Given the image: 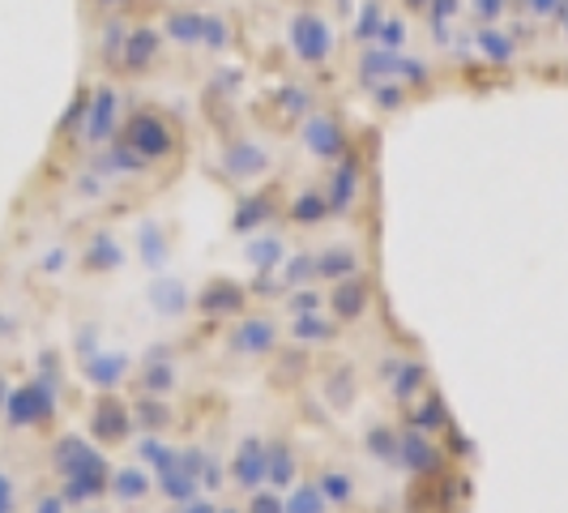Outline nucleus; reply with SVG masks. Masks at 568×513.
<instances>
[{
    "mask_svg": "<svg viewBox=\"0 0 568 513\" xmlns=\"http://www.w3.org/2000/svg\"><path fill=\"white\" fill-rule=\"evenodd\" d=\"M108 496H112L115 505L142 510V505H150V501H154V471H142V466H112Z\"/></svg>",
    "mask_w": 568,
    "mask_h": 513,
    "instance_id": "19",
    "label": "nucleus"
},
{
    "mask_svg": "<svg viewBox=\"0 0 568 513\" xmlns=\"http://www.w3.org/2000/svg\"><path fill=\"white\" fill-rule=\"evenodd\" d=\"M313 261L321 283H342V279H351V274L364 270V253L355 244H329V249L313 253Z\"/></svg>",
    "mask_w": 568,
    "mask_h": 513,
    "instance_id": "23",
    "label": "nucleus"
},
{
    "mask_svg": "<svg viewBox=\"0 0 568 513\" xmlns=\"http://www.w3.org/2000/svg\"><path fill=\"white\" fill-rule=\"evenodd\" d=\"M283 214H286V223H291V228H304V231H313V228H321V223H329V219H334L321 184L300 189V193L283 205Z\"/></svg>",
    "mask_w": 568,
    "mask_h": 513,
    "instance_id": "21",
    "label": "nucleus"
},
{
    "mask_svg": "<svg viewBox=\"0 0 568 513\" xmlns=\"http://www.w3.org/2000/svg\"><path fill=\"white\" fill-rule=\"evenodd\" d=\"M4 406H9V424L13 428H48L57 420V399L43 381H30L22 390H13L4 399Z\"/></svg>",
    "mask_w": 568,
    "mask_h": 513,
    "instance_id": "12",
    "label": "nucleus"
},
{
    "mask_svg": "<svg viewBox=\"0 0 568 513\" xmlns=\"http://www.w3.org/2000/svg\"><path fill=\"white\" fill-rule=\"evenodd\" d=\"M175 360H171V351L163 346H154L150 355H145V364H138V376H133V390L138 394H154V399H171L175 394Z\"/></svg>",
    "mask_w": 568,
    "mask_h": 513,
    "instance_id": "20",
    "label": "nucleus"
},
{
    "mask_svg": "<svg viewBox=\"0 0 568 513\" xmlns=\"http://www.w3.org/2000/svg\"><path fill=\"white\" fill-rule=\"evenodd\" d=\"M138 240H142L145 265H150V270H163V265H168V256H171V244H168V235L159 231V223H142Z\"/></svg>",
    "mask_w": 568,
    "mask_h": 513,
    "instance_id": "35",
    "label": "nucleus"
},
{
    "mask_svg": "<svg viewBox=\"0 0 568 513\" xmlns=\"http://www.w3.org/2000/svg\"><path fill=\"white\" fill-rule=\"evenodd\" d=\"M283 219V198L278 189H256V193H244L235 201V214H231V231L235 235H253V231L278 228Z\"/></svg>",
    "mask_w": 568,
    "mask_h": 513,
    "instance_id": "13",
    "label": "nucleus"
},
{
    "mask_svg": "<svg viewBox=\"0 0 568 513\" xmlns=\"http://www.w3.org/2000/svg\"><path fill=\"white\" fill-rule=\"evenodd\" d=\"M150 304H154L163 316H180V313H189V309H193V295H184V286L180 283H154Z\"/></svg>",
    "mask_w": 568,
    "mask_h": 513,
    "instance_id": "34",
    "label": "nucleus"
},
{
    "mask_svg": "<svg viewBox=\"0 0 568 513\" xmlns=\"http://www.w3.org/2000/svg\"><path fill=\"white\" fill-rule=\"evenodd\" d=\"M398 466L419 475V480H432V475H445L454 466V454L440 445V436H427L419 428L398 424Z\"/></svg>",
    "mask_w": 568,
    "mask_h": 513,
    "instance_id": "3",
    "label": "nucleus"
},
{
    "mask_svg": "<svg viewBox=\"0 0 568 513\" xmlns=\"http://www.w3.org/2000/svg\"><path fill=\"white\" fill-rule=\"evenodd\" d=\"M479 48H484L487 60H496V64H509V60H513L509 34H500V30H491V27H487L484 34H479Z\"/></svg>",
    "mask_w": 568,
    "mask_h": 513,
    "instance_id": "37",
    "label": "nucleus"
},
{
    "mask_svg": "<svg viewBox=\"0 0 568 513\" xmlns=\"http://www.w3.org/2000/svg\"><path fill=\"white\" fill-rule=\"evenodd\" d=\"M278 291H300V286H313L316 283V261L313 253H286L283 265H278Z\"/></svg>",
    "mask_w": 568,
    "mask_h": 513,
    "instance_id": "32",
    "label": "nucleus"
},
{
    "mask_svg": "<svg viewBox=\"0 0 568 513\" xmlns=\"http://www.w3.org/2000/svg\"><path fill=\"white\" fill-rule=\"evenodd\" d=\"M85 381L103 394V390H120L129 376H133V360L124 355V351H108V355H90L82 364Z\"/></svg>",
    "mask_w": 568,
    "mask_h": 513,
    "instance_id": "24",
    "label": "nucleus"
},
{
    "mask_svg": "<svg viewBox=\"0 0 568 513\" xmlns=\"http://www.w3.org/2000/svg\"><path fill=\"white\" fill-rule=\"evenodd\" d=\"M85 428H90V441H99V445H124V441H133V402L120 399L115 390H103L99 399L90 402V415H85Z\"/></svg>",
    "mask_w": 568,
    "mask_h": 513,
    "instance_id": "4",
    "label": "nucleus"
},
{
    "mask_svg": "<svg viewBox=\"0 0 568 513\" xmlns=\"http://www.w3.org/2000/svg\"><path fill=\"white\" fill-rule=\"evenodd\" d=\"M402 424L419 428L427 436H449L454 432V411H449V402L440 399V390L427 385L419 399H410L402 406Z\"/></svg>",
    "mask_w": 568,
    "mask_h": 513,
    "instance_id": "14",
    "label": "nucleus"
},
{
    "mask_svg": "<svg viewBox=\"0 0 568 513\" xmlns=\"http://www.w3.org/2000/svg\"><path fill=\"white\" fill-rule=\"evenodd\" d=\"M64 505H69V501H64L60 492H43V496L34 501V513H64Z\"/></svg>",
    "mask_w": 568,
    "mask_h": 513,
    "instance_id": "41",
    "label": "nucleus"
},
{
    "mask_svg": "<svg viewBox=\"0 0 568 513\" xmlns=\"http://www.w3.org/2000/svg\"><path fill=\"white\" fill-rule=\"evenodd\" d=\"M565 34H568V22H565Z\"/></svg>",
    "mask_w": 568,
    "mask_h": 513,
    "instance_id": "45",
    "label": "nucleus"
},
{
    "mask_svg": "<svg viewBox=\"0 0 568 513\" xmlns=\"http://www.w3.org/2000/svg\"><path fill=\"white\" fill-rule=\"evenodd\" d=\"M295 475H300V454H295V445H291L286 436L265 441V484L283 492V487L295 484Z\"/></svg>",
    "mask_w": 568,
    "mask_h": 513,
    "instance_id": "25",
    "label": "nucleus"
},
{
    "mask_svg": "<svg viewBox=\"0 0 568 513\" xmlns=\"http://www.w3.org/2000/svg\"><path fill=\"white\" fill-rule=\"evenodd\" d=\"M286 43L300 64H325L334 57V27L321 13H291L286 22Z\"/></svg>",
    "mask_w": 568,
    "mask_h": 513,
    "instance_id": "5",
    "label": "nucleus"
},
{
    "mask_svg": "<svg viewBox=\"0 0 568 513\" xmlns=\"http://www.w3.org/2000/svg\"><path fill=\"white\" fill-rule=\"evenodd\" d=\"M300 142L304 150L313 154L316 163H338L342 154L351 150V138H346V129H342V120L334 112H308L300 120Z\"/></svg>",
    "mask_w": 568,
    "mask_h": 513,
    "instance_id": "7",
    "label": "nucleus"
},
{
    "mask_svg": "<svg viewBox=\"0 0 568 513\" xmlns=\"http://www.w3.org/2000/svg\"><path fill=\"white\" fill-rule=\"evenodd\" d=\"M227 351L240 360H270L278 351V321L274 316H235L227 330Z\"/></svg>",
    "mask_w": 568,
    "mask_h": 513,
    "instance_id": "8",
    "label": "nucleus"
},
{
    "mask_svg": "<svg viewBox=\"0 0 568 513\" xmlns=\"http://www.w3.org/2000/svg\"><path fill=\"white\" fill-rule=\"evenodd\" d=\"M270 168H274L270 150H265V145H256L253 138L227 142V150H223V171H227L231 184H253L256 175H265Z\"/></svg>",
    "mask_w": 568,
    "mask_h": 513,
    "instance_id": "17",
    "label": "nucleus"
},
{
    "mask_svg": "<svg viewBox=\"0 0 568 513\" xmlns=\"http://www.w3.org/2000/svg\"><path fill=\"white\" fill-rule=\"evenodd\" d=\"M227 480L240 492H256V487L265 484V436H256L248 432L240 445H235V454L227 462Z\"/></svg>",
    "mask_w": 568,
    "mask_h": 513,
    "instance_id": "15",
    "label": "nucleus"
},
{
    "mask_svg": "<svg viewBox=\"0 0 568 513\" xmlns=\"http://www.w3.org/2000/svg\"><path fill=\"white\" fill-rule=\"evenodd\" d=\"M193 313L205 321H235V316L248 313V286L235 283V279H210L193 295Z\"/></svg>",
    "mask_w": 568,
    "mask_h": 513,
    "instance_id": "10",
    "label": "nucleus"
},
{
    "mask_svg": "<svg viewBox=\"0 0 568 513\" xmlns=\"http://www.w3.org/2000/svg\"><path fill=\"white\" fill-rule=\"evenodd\" d=\"M244 513H283V492L270 484H261L256 492H248V505Z\"/></svg>",
    "mask_w": 568,
    "mask_h": 513,
    "instance_id": "38",
    "label": "nucleus"
},
{
    "mask_svg": "<svg viewBox=\"0 0 568 513\" xmlns=\"http://www.w3.org/2000/svg\"><path fill=\"white\" fill-rule=\"evenodd\" d=\"M283 256H286V240L274 228H265L256 240L244 244V261H248L253 270H261V279H265V274H274V270L283 265Z\"/></svg>",
    "mask_w": 568,
    "mask_h": 513,
    "instance_id": "27",
    "label": "nucleus"
},
{
    "mask_svg": "<svg viewBox=\"0 0 568 513\" xmlns=\"http://www.w3.org/2000/svg\"><path fill=\"white\" fill-rule=\"evenodd\" d=\"M171 513H219V501H214V496H205V492H197L193 501H180V505H171Z\"/></svg>",
    "mask_w": 568,
    "mask_h": 513,
    "instance_id": "40",
    "label": "nucleus"
},
{
    "mask_svg": "<svg viewBox=\"0 0 568 513\" xmlns=\"http://www.w3.org/2000/svg\"><path fill=\"white\" fill-rule=\"evenodd\" d=\"M526 9H535V18H551L560 9V0H521Z\"/></svg>",
    "mask_w": 568,
    "mask_h": 513,
    "instance_id": "42",
    "label": "nucleus"
},
{
    "mask_svg": "<svg viewBox=\"0 0 568 513\" xmlns=\"http://www.w3.org/2000/svg\"><path fill=\"white\" fill-rule=\"evenodd\" d=\"M120 124H124V108H120V90L112 82L94 86L90 90V103H85V120L78 129V145L82 150H103L120 138Z\"/></svg>",
    "mask_w": 568,
    "mask_h": 513,
    "instance_id": "2",
    "label": "nucleus"
},
{
    "mask_svg": "<svg viewBox=\"0 0 568 513\" xmlns=\"http://www.w3.org/2000/svg\"><path fill=\"white\" fill-rule=\"evenodd\" d=\"M219 513H244V505H219Z\"/></svg>",
    "mask_w": 568,
    "mask_h": 513,
    "instance_id": "44",
    "label": "nucleus"
},
{
    "mask_svg": "<svg viewBox=\"0 0 568 513\" xmlns=\"http://www.w3.org/2000/svg\"><path fill=\"white\" fill-rule=\"evenodd\" d=\"M159 48H163V34L154 27H129V39H124V52H120L115 69L124 78H145L159 64Z\"/></svg>",
    "mask_w": 568,
    "mask_h": 513,
    "instance_id": "16",
    "label": "nucleus"
},
{
    "mask_svg": "<svg viewBox=\"0 0 568 513\" xmlns=\"http://www.w3.org/2000/svg\"><path fill=\"white\" fill-rule=\"evenodd\" d=\"M321 189H325V201H329V214L351 219L359 210V201H364V168H359V159L346 150L338 163H329Z\"/></svg>",
    "mask_w": 568,
    "mask_h": 513,
    "instance_id": "6",
    "label": "nucleus"
},
{
    "mask_svg": "<svg viewBox=\"0 0 568 513\" xmlns=\"http://www.w3.org/2000/svg\"><path fill=\"white\" fill-rule=\"evenodd\" d=\"M283 513H329V501L321 496L316 480H295L283 496Z\"/></svg>",
    "mask_w": 568,
    "mask_h": 513,
    "instance_id": "33",
    "label": "nucleus"
},
{
    "mask_svg": "<svg viewBox=\"0 0 568 513\" xmlns=\"http://www.w3.org/2000/svg\"><path fill=\"white\" fill-rule=\"evenodd\" d=\"M364 454H368L376 466H394V471H398V424L376 420V424L364 432Z\"/></svg>",
    "mask_w": 568,
    "mask_h": 513,
    "instance_id": "29",
    "label": "nucleus"
},
{
    "mask_svg": "<svg viewBox=\"0 0 568 513\" xmlns=\"http://www.w3.org/2000/svg\"><path fill=\"white\" fill-rule=\"evenodd\" d=\"M406 9H415V13H419V9H432V0H406Z\"/></svg>",
    "mask_w": 568,
    "mask_h": 513,
    "instance_id": "43",
    "label": "nucleus"
},
{
    "mask_svg": "<svg viewBox=\"0 0 568 513\" xmlns=\"http://www.w3.org/2000/svg\"><path fill=\"white\" fill-rule=\"evenodd\" d=\"M381 381H385V390L394 394V402H406L410 399H419L427 385H432V372H427L424 360H385L381 364Z\"/></svg>",
    "mask_w": 568,
    "mask_h": 513,
    "instance_id": "18",
    "label": "nucleus"
},
{
    "mask_svg": "<svg viewBox=\"0 0 568 513\" xmlns=\"http://www.w3.org/2000/svg\"><path fill=\"white\" fill-rule=\"evenodd\" d=\"M381 22H385V18H381V4H376V0H368V4H364V13H359V27H355V39H376V30H381Z\"/></svg>",
    "mask_w": 568,
    "mask_h": 513,
    "instance_id": "39",
    "label": "nucleus"
},
{
    "mask_svg": "<svg viewBox=\"0 0 568 513\" xmlns=\"http://www.w3.org/2000/svg\"><path fill=\"white\" fill-rule=\"evenodd\" d=\"M283 304H286V313L291 316L295 313H321V309H325V295H321L316 286H300V291H286Z\"/></svg>",
    "mask_w": 568,
    "mask_h": 513,
    "instance_id": "36",
    "label": "nucleus"
},
{
    "mask_svg": "<svg viewBox=\"0 0 568 513\" xmlns=\"http://www.w3.org/2000/svg\"><path fill=\"white\" fill-rule=\"evenodd\" d=\"M120 265H124V249L115 244L108 231H99V235L85 244L82 270L85 274H112V270H120Z\"/></svg>",
    "mask_w": 568,
    "mask_h": 513,
    "instance_id": "30",
    "label": "nucleus"
},
{
    "mask_svg": "<svg viewBox=\"0 0 568 513\" xmlns=\"http://www.w3.org/2000/svg\"><path fill=\"white\" fill-rule=\"evenodd\" d=\"M108 480H112V462L103 454H90L78 471H69V475L60 480V496H64L69 505L103 501V496H108Z\"/></svg>",
    "mask_w": 568,
    "mask_h": 513,
    "instance_id": "11",
    "label": "nucleus"
},
{
    "mask_svg": "<svg viewBox=\"0 0 568 513\" xmlns=\"http://www.w3.org/2000/svg\"><path fill=\"white\" fill-rule=\"evenodd\" d=\"M90 454H99L85 436H78V432H64V436H57V445H52V475L57 480H64L69 471H78L85 457Z\"/></svg>",
    "mask_w": 568,
    "mask_h": 513,
    "instance_id": "31",
    "label": "nucleus"
},
{
    "mask_svg": "<svg viewBox=\"0 0 568 513\" xmlns=\"http://www.w3.org/2000/svg\"><path fill=\"white\" fill-rule=\"evenodd\" d=\"M316 487L329 501V510H351L359 501V480L346 466H321L316 471Z\"/></svg>",
    "mask_w": 568,
    "mask_h": 513,
    "instance_id": "26",
    "label": "nucleus"
},
{
    "mask_svg": "<svg viewBox=\"0 0 568 513\" xmlns=\"http://www.w3.org/2000/svg\"><path fill=\"white\" fill-rule=\"evenodd\" d=\"M120 142L129 145L145 168H159V163H168V159L180 154V129H175V120H171L168 112H159V108H138L133 115H124Z\"/></svg>",
    "mask_w": 568,
    "mask_h": 513,
    "instance_id": "1",
    "label": "nucleus"
},
{
    "mask_svg": "<svg viewBox=\"0 0 568 513\" xmlns=\"http://www.w3.org/2000/svg\"><path fill=\"white\" fill-rule=\"evenodd\" d=\"M286 339L300 342V346H329V342L342 339V325L325 309L321 313H295L286 325Z\"/></svg>",
    "mask_w": 568,
    "mask_h": 513,
    "instance_id": "22",
    "label": "nucleus"
},
{
    "mask_svg": "<svg viewBox=\"0 0 568 513\" xmlns=\"http://www.w3.org/2000/svg\"><path fill=\"white\" fill-rule=\"evenodd\" d=\"M372 295H376V283H372L368 270H359V274H351V279H342V283H329L325 309H329V316L346 330V325H359V321L368 316Z\"/></svg>",
    "mask_w": 568,
    "mask_h": 513,
    "instance_id": "9",
    "label": "nucleus"
},
{
    "mask_svg": "<svg viewBox=\"0 0 568 513\" xmlns=\"http://www.w3.org/2000/svg\"><path fill=\"white\" fill-rule=\"evenodd\" d=\"M133 424H138V432H154V436H163V432L175 428V411L168 406V399L138 394V399H133Z\"/></svg>",
    "mask_w": 568,
    "mask_h": 513,
    "instance_id": "28",
    "label": "nucleus"
}]
</instances>
